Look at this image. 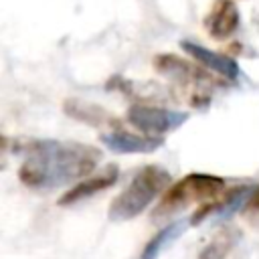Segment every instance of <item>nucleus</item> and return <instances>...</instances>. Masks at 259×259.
<instances>
[{
  "instance_id": "nucleus-1",
  "label": "nucleus",
  "mask_w": 259,
  "mask_h": 259,
  "mask_svg": "<svg viewBox=\"0 0 259 259\" xmlns=\"http://www.w3.org/2000/svg\"><path fill=\"white\" fill-rule=\"evenodd\" d=\"M24 162L18 168V178L34 190L59 188L75 182L95 170L101 152L87 144L32 140L24 148Z\"/></svg>"
},
{
  "instance_id": "nucleus-2",
  "label": "nucleus",
  "mask_w": 259,
  "mask_h": 259,
  "mask_svg": "<svg viewBox=\"0 0 259 259\" xmlns=\"http://www.w3.org/2000/svg\"><path fill=\"white\" fill-rule=\"evenodd\" d=\"M170 182H172V176L162 166L150 164V166L140 168L134 174L132 182L109 204V210H107L109 219L117 223L136 219L152 204V200L158 194L166 192L172 186Z\"/></svg>"
},
{
  "instance_id": "nucleus-3",
  "label": "nucleus",
  "mask_w": 259,
  "mask_h": 259,
  "mask_svg": "<svg viewBox=\"0 0 259 259\" xmlns=\"http://www.w3.org/2000/svg\"><path fill=\"white\" fill-rule=\"evenodd\" d=\"M225 186H227L225 180L214 174H200V172L186 174L164 192L160 204L154 210V219L170 217L192 202H200V204L210 202L223 194Z\"/></svg>"
},
{
  "instance_id": "nucleus-4",
  "label": "nucleus",
  "mask_w": 259,
  "mask_h": 259,
  "mask_svg": "<svg viewBox=\"0 0 259 259\" xmlns=\"http://www.w3.org/2000/svg\"><path fill=\"white\" fill-rule=\"evenodd\" d=\"M127 121L144 132V136L160 138L162 134H168L172 130H178L182 123L188 121V113L184 111H174L158 105H148V103H134L127 109Z\"/></svg>"
},
{
  "instance_id": "nucleus-5",
  "label": "nucleus",
  "mask_w": 259,
  "mask_h": 259,
  "mask_svg": "<svg viewBox=\"0 0 259 259\" xmlns=\"http://www.w3.org/2000/svg\"><path fill=\"white\" fill-rule=\"evenodd\" d=\"M257 186H235L227 192H223L219 198L200 204L194 214L190 217V225H200L206 219H214V221H225L229 217H233L237 210L245 208L247 200L251 198V194L255 192Z\"/></svg>"
},
{
  "instance_id": "nucleus-6",
  "label": "nucleus",
  "mask_w": 259,
  "mask_h": 259,
  "mask_svg": "<svg viewBox=\"0 0 259 259\" xmlns=\"http://www.w3.org/2000/svg\"><path fill=\"white\" fill-rule=\"evenodd\" d=\"M239 24H241V14L235 0H214V4L210 6L204 18V26L214 40L231 38L237 32Z\"/></svg>"
},
{
  "instance_id": "nucleus-7",
  "label": "nucleus",
  "mask_w": 259,
  "mask_h": 259,
  "mask_svg": "<svg viewBox=\"0 0 259 259\" xmlns=\"http://www.w3.org/2000/svg\"><path fill=\"white\" fill-rule=\"evenodd\" d=\"M101 144L115 152V154H150L156 152L164 142L162 138H152V136H138L125 130H111L109 134L99 136Z\"/></svg>"
},
{
  "instance_id": "nucleus-8",
  "label": "nucleus",
  "mask_w": 259,
  "mask_h": 259,
  "mask_svg": "<svg viewBox=\"0 0 259 259\" xmlns=\"http://www.w3.org/2000/svg\"><path fill=\"white\" fill-rule=\"evenodd\" d=\"M180 47H182L194 61H198L202 67H206V69L219 73L221 77L231 79V81L239 79L241 69H239V65H237V61H235L233 57L214 53V51H210V49H206V47H202V45H198V42H192V40H182Z\"/></svg>"
},
{
  "instance_id": "nucleus-9",
  "label": "nucleus",
  "mask_w": 259,
  "mask_h": 259,
  "mask_svg": "<svg viewBox=\"0 0 259 259\" xmlns=\"http://www.w3.org/2000/svg\"><path fill=\"white\" fill-rule=\"evenodd\" d=\"M117 176H119V168L115 164H109L103 172H99L97 176H91V178H85L81 180L79 184L71 186L61 198H59V206H69V204H75V202H81L101 190H107L109 186H113L117 182Z\"/></svg>"
},
{
  "instance_id": "nucleus-10",
  "label": "nucleus",
  "mask_w": 259,
  "mask_h": 259,
  "mask_svg": "<svg viewBox=\"0 0 259 259\" xmlns=\"http://www.w3.org/2000/svg\"><path fill=\"white\" fill-rule=\"evenodd\" d=\"M152 65H154V69L160 75H164L168 79H174V81H184V83L188 79H196V77L200 79L204 75L192 63H188V61H184V59H180L176 55H168V53L156 55L154 61H152Z\"/></svg>"
},
{
  "instance_id": "nucleus-11",
  "label": "nucleus",
  "mask_w": 259,
  "mask_h": 259,
  "mask_svg": "<svg viewBox=\"0 0 259 259\" xmlns=\"http://www.w3.org/2000/svg\"><path fill=\"white\" fill-rule=\"evenodd\" d=\"M63 109L67 111V115H71L73 119H79L83 123H89V125H103V123H111L115 121L105 109H101L99 105L95 103H87V101H81V99H67L63 103Z\"/></svg>"
},
{
  "instance_id": "nucleus-12",
  "label": "nucleus",
  "mask_w": 259,
  "mask_h": 259,
  "mask_svg": "<svg viewBox=\"0 0 259 259\" xmlns=\"http://www.w3.org/2000/svg\"><path fill=\"white\" fill-rule=\"evenodd\" d=\"M184 229H186V221L180 219V221L170 223V225L164 227L162 231H158V233L146 243V247H144V251H142V259H158L160 253H162L174 239H178Z\"/></svg>"
},
{
  "instance_id": "nucleus-13",
  "label": "nucleus",
  "mask_w": 259,
  "mask_h": 259,
  "mask_svg": "<svg viewBox=\"0 0 259 259\" xmlns=\"http://www.w3.org/2000/svg\"><path fill=\"white\" fill-rule=\"evenodd\" d=\"M227 253H229L227 241H212L198 253L196 259H227Z\"/></svg>"
},
{
  "instance_id": "nucleus-14",
  "label": "nucleus",
  "mask_w": 259,
  "mask_h": 259,
  "mask_svg": "<svg viewBox=\"0 0 259 259\" xmlns=\"http://www.w3.org/2000/svg\"><path fill=\"white\" fill-rule=\"evenodd\" d=\"M243 212H245V217H247L253 225H257V227H259V186L255 188V192H253V194H251V198L247 200V204H245Z\"/></svg>"
}]
</instances>
